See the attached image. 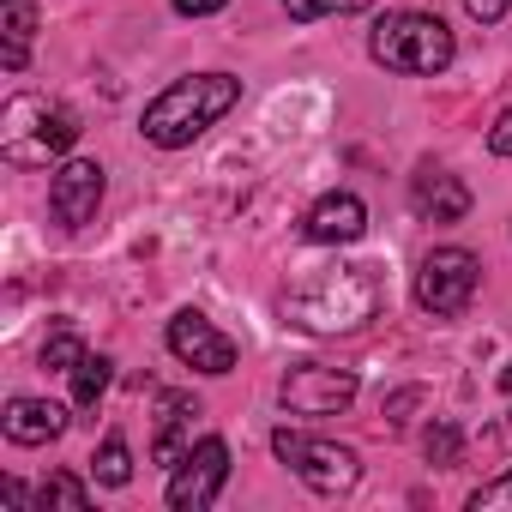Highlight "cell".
Returning a JSON list of instances; mask_svg holds the SVG:
<instances>
[{
    "mask_svg": "<svg viewBox=\"0 0 512 512\" xmlns=\"http://www.w3.org/2000/svg\"><path fill=\"white\" fill-rule=\"evenodd\" d=\"M97 205H103V163L67 157V163L55 169V181H49V211H55V223L85 229V223L97 217Z\"/></svg>",
    "mask_w": 512,
    "mask_h": 512,
    "instance_id": "30bf717a",
    "label": "cell"
},
{
    "mask_svg": "<svg viewBox=\"0 0 512 512\" xmlns=\"http://www.w3.org/2000/svg\"><path fill=\"white\" fill-rule=\"evenodd\" d=\"M506 7H512V0H464V13H470V19H482V25H500V19H506Z\"/></svg>",
    "mask_w": 512,
    "mask_h": 512,
    "instance_id": "603a6c76",
    "label": "cell"
},
{
    "mask_svg": "<svg viewBox=\"0 0 512 512\" xmlns=\"http://www.w3.org/2000/svg\"><path fill=\"white\" fill-rule=\"evenodd\" d=\"M91 476H97L103 488H127V482H133V452H127V440H121V434H109V440L97 446Z\"/></svg>",
    "mask_w": 512,
    "mask_h": 512,
    "instance_id": "2e32d148",
    "label": "cell"
},
{
    "mask_svg": "<svg viewBox=\"0 0 512 512\" xmlns=\"http://www.w3.org/2000/svg\"><path fill=\"white\" fill-rule=\"evenodd\" d=\"M488 151H494V157H512V109L488 127Z\"/></svg>",
    "mask_w": 512,
    "mask_h": 512,
    "instance_id": "d4e9b609",
    "label": "cell"
},
{
    "mask_svg": "<svg viewBox=\"0 0 512 512\" xmlns=\"http://www.w3.org/2000/svg\"><path fill=\"white\" fill-rule=\"evenodd\" d=\"M235 103H241V79H229V73H187V79L163 85V91L145 103L139 133H145L151 145H163V151H181V145H193L199 133H211Z\"/></svg>",
    "mask_w": 512,
    "mask_h": 512,
    "instance_id": "7a4b0ae2",
    "label": "cell"
},
{
    "mask_svg": "<svg viewBox=\"0 0 512 512\" xmlns=\"http://www.w3.org/2000/svg\"><path fill=\"white\" fill-rule=\"evenodd\" d=\"M217 7H229V0H175L181 19H205V13H217Z\"/></svg>",
    "mask_w": 512,
    "mask_h": 512,
    "instance_id": "484cf974",
    "label": "cell"
},
{
    "mask_svg": "<svg viewBox=\"0 0 512 512\" xmlns=\"http://www.w3.org/2000/svg\"><path fill=\"white\" fill-rule=\"evenodd\" d=\"M0 428H7L13 446H49V440H61L67 410H61L55 398H13L7 416H0Z\"/></svg>",
    "mask_w": 512,
    "mask_h": 512,
    "instance_id": "4fadbf2b",
    "label": "cell"
},
{
    "mask_svg": "<svg viewBox=\"0 0 512 512\" xmlns=\"http://www.w3.org/2000/svg\"><path fill=\"white\" fill-rule=\"evenodd\" d=\"M31 31H37V13H31V0H7V49H0L7 73H19V67L31 61Z\"/></svg>",
    "mask_w": 512,
    "mask_h": 512,
    "instance_id": "9a60e30c",
    "label": "cell"
},
{
    "mask_svg": "<svg viewBox=\"0 0 512 512\" xmlns=\"http://www.w3.org/2000/svg\"><path fill=\"white\" fill-rule=\"evenodd\" d=\"M410 205H416V217H428V223H464V211H470V187H464L458 175L422 163L416 181H410Z\"/></svg>",
    "mask_w": 512,
    "mask_h": 512,
    "instance_id": "8fae6325",
    "label": "cell"
},
{
    "mask_svg": "<svg viewBox=\"0 0 512 512\" xmlns=\"http://www.w3.org/2000/svg\"><path fill=\"white\" fill-rule=\"evenodd\" d=\"M278 398H284V410H296V416H338V410H350V398H356V374H350V368H326V362H302V368L284 374Z\"/></svg>",
    "mask_w": 512,
    "mask_h": 512,
    "instance_id": "ba28073f",
    "label": "cell"
},
{
    "mask_svg": "<svg viewBox=\"0 0 512 512\" xmlns=\"http://www.w3.org/2000/svg\"><path fill=\"white\" fill-rule=\"evenodd\" d=\"M272 452H278L314 494H326V500H338V494H350V488L362 482V458H356L350 446H338V440H314V434L278 428V434H272Z\"/></svg>",
    "mask_w": 512,
    "mask_h": 512,
    "instance_id": "5b68a950",
    "label": "cell"
},
{
    "mask_svg": "<svg viewBox=\"0 0 512 512\" xmlns=\"http://www.w3.org/2000/svg\"><path fill=\"white\" fill-rule=\"evenodd\" d=\"M368 229V205L356 193H326L314 211H308V241L320 247H338V241H362Z\"/></svg>",
    "mask_w": 512,
    "mask_h": 512,
    "instance_id": "5bb4252c",
    "label": "cell"
},
{
    "mask_svg": "<svg viewBox=\"0 0 512 512\" xmlns=\"http://www.w3.org/2000/svg\"><path fill=\"white\" fill-rule=\"evenodd\" d=\"M223 482H229V446H223L217 434H205V440H193V452L175 464V476H169V506H175V512H205V506L223 494Z\"/></svg>",
    "mask_w": 512,
    "mask_h": 512,
    "instance_id": "52a82bcc",
    "label": "cell"
},
{
    "mask_svg": "<svg viewBox=\"0 0 512 512\" xmlns=\"http://www.w3.org/2000/svg\"><path fill=\"white\" fill-rule=\"evenodd\" d=\"M500 386H506V392H512V362H506V368H500Z\"/></svg>",
    "mask_w": 512,
    "mask_h": 512,
    "instance_id": "4316f807",
    "label": "cell"
},
{
    "mask_svg": "<svg viewBox=\"0 0 512 512\" xmlns=\"http://www.w3.org/2000/svg\"><path fill=\"white\" fill-rule=\"evenodd\" d=\"M368 55H374L386 73L428 79V73H446V67H452V31H446V19H434V13H386V19L368 31Z\"/></svg>",
    "mask_w": 512,
    "mask_h": 512,
    "instance_id": "277c9868",
    "label": "cell"
},
{
    "mask_svg": "<svg viewBox=\"0 0 512 512\" xmlns=\"http://www.w3.org/2000/svg\"><path fill=\"white\" fill-rule=\"evenodd\" d=\"M416 404H422V392H416V386H404V392H392V398H386V422H404V416H410Z\"/></svg>",
    "mask_w": 512,
    "mask_h": 512,
    "instance_id": "cb8c5ba5",
    "label": "cell"
},
{
    "mask_svg": "<svg viewBox=\"0 0 512 512\" xmlns=\"http://www.w3.org/2000/svg\"><path fill=\"white\" fill-rule=\"evenodd\" d=\"M85 362V344L73 338V332H55L49 344H43V368H55V374H73Z\"/></svg>",
    "mask_w": 512,
    "mask_h": 512,
    "instance_id": "44dd1931",
    "label": "cell"
},
{
    "mask_svg": "<svg viewBox=\"0 0 512 512\" xmlns=\"http://www.w3.org/2000/svg\"><path fill=\"white\" fill-rule=\"evenodd\" d=\"M506 506H512V470L494 476V482H482V488L470 494V512H506Z\"/></svg>",
    "mask_w": 512,
    "mask_h": 512,
    "instance_id": "7402d4cb",
    "label": "cell"
},
{
    "mask_svg": "<svg viewBox=\"0 0 512 512\" xmlns=\"http://www.w3.org/2000/svg\"><path fill=\"white\" fill-rule=\"evenodd\" d=\"M193 422H199V398L193 392H163V404H157V440H151V458L163 470H175L193 452Z\"/></svg>",
    "mask_w": 512,
    "mask_h": 512,
    "instance_id": "7c38bea8",
    "label": "cell"
},
{
    "mask_svg": "<svg viewBox=\"0 0 512 512\" xmlns=\"http://www.w3.org/2000/svg\"><path fill=\"white\" fill-rule=\"evenodd\" d=\"M163 344H169L175 362H187V368H199V374H229V368H235V338H223L199 308H181V314L169 320Z\"/></svg>",
    "mask_w": 512,
    "mask_h": 512,
    "instance_id": "9c48e42d",
    "label": "cell"
},
{
    "mask_svg": "<svg viewBox=\"0 0 512 512\" xmlns=\"http://www.w3.org/2000/svg\"><path fill=\"white\" fill-rule=\"evenodd\" d=\"M79 139V121L73 109L37 97V91H19L7 109H0V157H7L13 169H49L73 151Z\"/></svg>",
    "mask_w": 512,
    "mask_h": 512,
    "instance_id": "3957f363",
    "label": "cell"
},
{
    "mask_svg": "<svg viewBox=\"0 0 512 512\" xmlns=\"http://www.w3.org/2000/svg\"><path fill=\"white\" fill-rule=\"evenodd\" d=\"M476 284H482V266H476L470 247H434V253H422V266H416V302L434 320H458L470 308Z\"/></svg>",
    "mask_w": 512,
    "mask_h": 512,
    "instance_id": "8992f818",
    "label": "cell"
},
{
    "mask_svg": "<svg viewBox=\"0 0 512 512\" xmlns=\"http://www.w3.org/2000/svg\"><path fill=\"white\" fill-rule=\"evenodd\" d=\"M380 296L386 284L374 266H326V272H308L284 296V320L314 338H338V332H362L380 314Z\"/></svg>",
    "mask_w": 512,
    "mask_h": 512,
    "instance_id": "6da1fadb",
    "label": "cell"
},
{
    "mask_svg": "<svg viewBox=\"0 0 512 512\" xmlns=\"http://www.w3.org/2000/svg\"><path fill=\"white\" fill-rule=\"evenodd\" d=\"M374 0H284V13L314 25V19H338V13H368Z\"/></svg>",
    "mask_w": 512,
    "mask_h": 512,
    "instance_id": "ffe728a7",
    "label": "cell"
},
{
    "mask_svg": "<svg viewBox=\"0 0 512 512\" xmlns=\"http://www.w3.org/2000/svg\"><path fill=\"white\" fill-rule=\"evenodd\" d=\"M37 506H43V512H49V506H55V512H85V506H91V488H85L79 476L55 470V476L37 488Z\"/></svg>",
    "mask_w": 512,
    "mask_h": 512,
    "instance_id": "e0dca14e",
    "label": "cell"
},
{
    "mask_svg": "<svg viewBox=\"0 0 512 512\" xmlns=\"http://www.w3.org/2000/svg\"><path fill=\"white\" fill-rule=\"evenodd\" d=\"M109 368H115L109 356H85V362L73 368V404H79V410H97V398L109 392Z\"/></svg>",
    "mask_w": 512,
    "mask_h": 512,
    "instance_id": "ac0fdd59",
    "label": "cell"
},
{
    "mask_svg": "<svg viewBox=\"0 0 512 512\" xmlns=\"http://www.w3.org/2000/svg\"><path fill=\"white\" fill-rule=\"evenodd\" d=\"M422 452H428V464H434V470H452V464L464 458V434H458L452 422H428V434H422Z\"/></svg>",
    "mask_w": 512,
    "mask_h": 512,
    "instance_id": "d6986e66",
    "label": "cell"
}]
</instances>
